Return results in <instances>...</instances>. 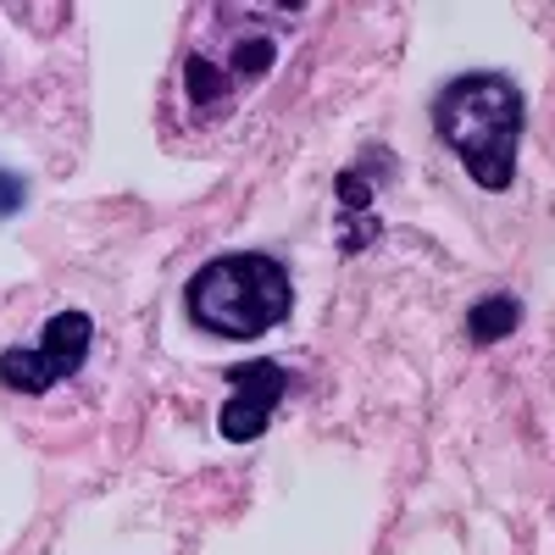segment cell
Instances as JSON below:
<instances>
[{
	"label": "cell",
	"instance_id": "obj_7",
	"mask_svg": "<svg viewBox=\"0 0 555 555\" xmlns=\"http://www.w3.org/2000/svg\"><path fill=\"white\" fill-rule=\"evenodd\" d=\"M517 322H522V306L512 295H489L467 311V334H473V345H500Z\"/></svg>",
	"mask_w": 555,
	"mask_h": 555
},
{
	"label": "cell",
	"instance_id": "obj_3",
	"mask_svg": "<svg viewBox=\"0 0 555 555\" xmlns=\"http://www.w3.org/2000/svg\"><path fill=\"white\" fill-rule=\"evenodd\" d=\"M190 322L217 339H261L295 306L289 267L261 250H228L206 267H195L190 289H183Z\"/></svg>",
	"mask_w": 555,
	"mask_h": 555
},
{
	"label": "cell",
	"instance_id": "obj_4",
	"mask_svg": "<svg viewBox=\"0 0 555 555\" xmlns=\"http://www.w3.org/2000/svg\"><path fill=\"white\" fill-rule=\"evenodd\" d=\"M89 345H95V317L67 306L44 322L34 345L0 350V384L12 395H44V389L78 378V366L89 361Z\"/></svg>",
	"mask_w": 555,
	"mask_h": 555
},
{
	"label": "cell",
	"instance_id": "obj_5",
	"mask_svg": "<svg viewBox=\"0 0 555 555\" xmlns=\"http://www.w3.org/2000/svg\"><path fill=\"white\" fill-rule=\"evenodd\" d=\"M228 389H234V395H228L222 411H217V434L234 439V444H245V439L267 434L278 400H284V389H289V373H284L278 361L256 356V361L228 366Z\"/></svg>",
	"mask_w": 555,
	"mask_h": 555
},
{
	"label": "cell",
	"instance_id": "obj_2",
	"mask_svg": "<svg viewBox=\"0 0 555 555\" xmlns=\"http://www.w3.org/2000/svg\"><path fill=\"white\" fill-rule=\"evenodd\" d=\"M528 128L522 89L505 73H461L434 95V133L461 156L478 190H512L517 145Z\"/></svg>",
	"mask_w": 555,
	"mask_h": 555
},
{
	"label": "cell",
	"instance_id": "obj_1",
	"mask_svg": "<svg viewBox=\"0 0 555 555\" xmlns=\"http://www.w3.org/2000/svg\"><path fill=\"white\" fill-rule=\"evenodd\" d=\"M289 12L278 7H211V23L183 51V101L195 117L234 112L250 89L272 73L278 44L289 34Z\"/></svg>",
	"mask_w": 555,
	"mask_h": 555
},
{
	"label": "cell",
	"instance_id": "obj_6",
	"mask_svg": "<svg viewBox=\"0 0 555 555\" xmlns=\"http://www.w3.org/2000/svg\"><path fill=\"white\" fill-rule=\"evenodd\" d=\"M334 195H339V250L356 256L378 240V211H373L378 206V167H366V162L345 167Z\"/></svg>",
	"mask_w": 555,
	"mask_h": 555
},
{
	"label": "cell",
	"instance_id": "obj_8",
	"mask_svg": "<svg viewBox=\"0 0 555 555\" xmlns=\"http://www.w3.org/2000/svg\"><path fill=\"white\" fill-rule=\"evenodd\" d=\"M23 206V178H12L7 167H0V217H12Z\"/></svg>",
	"mask_w": 555,
	"mask_h": 555
}]
</instances>
